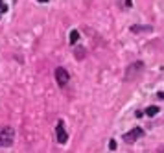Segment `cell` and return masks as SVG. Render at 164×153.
<instances>
[{
	"mask_svg": "<svg viewBox=\"0 0 164 153\" xmlns=\"http://www.w3.org/2000/svg\"><path fill=\"white\" fill-rule=\"evenodd\" d=\"M15 140V131L13 127H0V146H11Z\"/></svg>",
	"mask_w": 164,
	"mask_h": 153,
	"instance_id": "obj_1",
	"label": "cell"
},
{
	"mask_svg": "<svg viewBox=\"0 0 164 153\" xmlns=\"http://www.w3.org/2000/svg\"><path fill=\"white\" fill-rule=\"evenodd\" d=\"M144 135V131H142V127H135V129H131L129 133H125L124 137H122V140L124 142H127V144H133V142H136L138 138Z\"/></svg>",
	"mask_w": 164,
	"mask_h": 153,
	"instance_id": "obj_2",
	"label": "cell"
},
{
	"mask_svg": "<svg viewBox=\"0 0 164 153\" xmlns=\"http://www.w3.org/2000/svg\"><path fill=\"white\" fill-rule=\"evenodd\" d=\"M142 68H144V65H142L140 61H138V63H133L131 66L127 68V72H125V81H131V79L135 78V74H136V76H140Z\"/></svg>",
	"mask_w": 164,
	"mask_h": 153,
	"instance_id": "obj_3",
	"label": "cell"
},
{
	"mask_svg": "<svg viewBox=\"0 0 164 153\" xmlns=\"http://www.w3.org/2000/svg\"><path fill=\"white\" fill-rule=\"evenodd\" d=\"M68 78H70V76H68V72L65 70L63 66H59V68H56V79H57V83L61 87H65L66 83H68Z\"/></svg>",
	"mask_w": 164,
	"mask_h": 153,
	"instance_id": "obj_4",
	"label": "cell"
},
{
	"mask_svg": "<svg viewBox=\"0 0 164 153\" xmlns=\"http://www.w3.org/2000/svg\"><path fill=\"white\" fill-rule=\"evenodd\" d=\"M68 140V135H66V131H65V126H63V122H57V142L59 144H65Z\"/></svg>",
	"mask_w": 164,
	"mask_h": 153,
	"instance_id": "obj_5",
	"label": "cell"
},
{
	"mask_svg": "<svg viewBox=\"0 0 164 153\" xmlns=\"http://www.w3.org/2000/svg\"><path fill=\"white\" fill-rule=\"evenodd\" d=\"M159 111H160V109L157 107V105H149V107L146 109V114H148V116H155L157 113H159Z\"/></svg>",
	"mask_w": 164,
	"mask_h": 153,
	"instance_id": "obj_6",
	"label": "cell"
},
{
	"mask_svg": "<svg viewBox=\"0 0 164 153\" xmlns=\"http://www.w3.org/2000/svg\"><path fill=\"white\" fill-rule=\"evenodd\" d=\"M78 41H79V33H78V30H72V31H70V43L76 44Z\"/></svg>",
	"mask_w": 164,
	"mask_h": 153,
	"instance_id": "obj_7",
	"label": "cell"
},
{
	"mask_svg": "<svg viewBox=\"0 0 164 153\" xmlns=\"http://www.w3.org/2000/svg\"><path fill=\"white\" fill-rule=\"evenodd\" d=\"M131 31H151V26H133Z\"/></svg>",
	"mask_w": 164,
	"mask_h": 153,
	"instance_id": "obj_8",
	"label": "cell"
},
{
	"mask_svg": "<svg viewBox=\"0 0 164 153\" xmlns=\"http://www.w3.org/2000/svg\"><path fill=\"white\" fill-rule=\"evenodd\" d=\"M74 55H76V59H83L85 57V50H83V48H76Z\"/></svg>",
	"mask_w": 164,
	"mask_h": 153,
	"instance_id": "obj_9",
	"label": "cell"
},
{
	"mask_svg": "<svg viewBox=\"0 0 164 153\" xmlns=\"http://www.w3.org/2000/svg\"><path fill=\"white\" fill-rule=\"evenodd\" d=\"M109 148L114 151V149H116V140H111V142H109Z\"/></svg>",
	"mask_w": 164,
	"mask_h": 153,
	"instance_id": "obj_10",
	"label": "cell"
},
{
	"mask_svg": "<svg viewBox=\"0 0 164 153\" xmlns=\"http://www.w3.org/2000/svg\"><path fill=\"white\" fill-rule=\"evenodd\" d=\"M6 9H8V8H6V4L2 2V0H0V11H6Z\"/></svg>",
	"mask_w": 164,
	"mask_h": 153,
	"instance_id": "obj_11",
	"label": "cell"
},
{
	"mask_svg": "<svg viewBox=\"0 0 164 153\" xmlns=\"http://www.w3.org/2000/svg\"><path fill=\"white\" fill-rule=\"evenodd\" d=\"M159 98H160V100H164V92H159Z\"/></svg>",
	"mask_w": 164,
	"mask_h": 153,
	"instance_id": "obj_12",
	"label": "cell"
},
{
	"mask_svg": "<svg viewBox=\"0 0 164 153\" xmlns=\"http://www.w3.org/2000/svg\"><path fill=\"white\" fill-rule=\"evenodd\" d=\"M39 2H48V0H39Z\"/></svg>",
	"mask_w": 164,
	"mask_h": 153,
	"instance_id": "obj_13",
	"label": "cell"
}]
</instances>
